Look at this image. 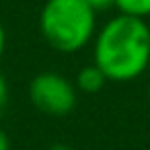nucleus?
Masks as SVG:
<instances>
[{
	"instance_id": "f03ea898",
	"label": "nucleus",
	"mask_w": 150,
	"mask_h": 150,
	"mask_svg": "<svg viewBox=\"0 0 150 150\" xmlns=\"http://www.w3.org/2000/svg\"><path fill=\"white\" fill-rule=\"evenodd\" d=\"M43 41L60 54H76L97 35V11L84 0H45L39 13Z\"/></svg>"
},
{
	"instance_id": "1a4fd4ad",
	"label": "nucleus",
	"mask_w": 150,
	"mask_h": 150,
	"mask_svg": "<svg viewBox=\"0 0 150 150\" xmlns=\"http://www.w3.org/2000/svg\"><path fill=\"white\" fill-rule=\"evenodd\" d=\"M0 150H11V138L4 129H0Z\"/></svg>"
},
{
	"instance_id": "20e7f679",
	"label": "nucleus",
	"mask_w": 150,
	"mask_h": 150,
	"mask_svg": "<svg viewBox=\"0 0 150 150\" xmlns=\"http://www.w3.org/2000/svg\"><path fill=\"white\" fill-rule=\"evenodd\" d=\"M107 82V76L103 74V70H99L97 64H86L78 70L76 78H74V86L78 88V93L84 95H95L99 93Z\"/></svg>"
},
{
	"instance_id": "9b49d317",
	"label": "nucleus",
	"mask_w": 150,
	"mask_h": 150,
	"mask_svg": "<svg viewBox=\"0 0 150 150\" xmlns=\"http://www.w3.org/2000/svg\"><path fill=\"white\" fill-rule=\"evenodd\" d=\"M148 103H150V84H148Z\"/></svg>"
},
{
	"instance_id": "f257e3e1",
	"label": "nucleus",
	"mask_w": 150,
	"mask_h": 150,
	"mask_svg": "<svg viewBox=\"0 0 150 150\" xmlns=\"http://www.w3.org/2000/svg\"><path fill=\"white\" fill-rule=\"evenodd\" d=\"M93 64L111 82L140 78L150 66V27L144 19L117 15L93 39Z\"/></svg>"
},
{
	"instance_id": "423d86ee",
	"label": "nucleus",
	"mask_w": 150,
	"mask_h": 150,
	"mask_svg": "<svg viewBox=\"0 0 150 150\" xmlns=\"http://www.w3.org/2000/svg\"><path fill=\"white\" fill-rule=\"evenodd\" d=\"M84 2H86L88 6H93L97 13H103V11H109V8H113L115 0H84Z\"/></svg>"
},
{
	"instance_id": "9d476101",
	"label": "nucleus",
	"mask_w": 150,
	"mask_h": 150,
	"mask_svg": "<svg viewBox=\"0 0 150 150\" xmlns=\"http://www.w3.org/2000/svg\"><path fill=\"white\" fill-rule=\"evenodd\" d=\"M47 150H72L70 146H66V144H52Z\"/></svg>"
},
{
	"instance_id": "39448f33",
	"label": "nucleus",
	"mask_w": 150,
	"mask_h": 150,
	"mask_svg": "<svg viewBox=\"0 0 150 150\" xmlns=\"http://www.w3.org/2000/svg\"><path fill=\"white\" fill-rule=\"evenodd\" d=\"M119 15L136 17V19H148L150 17V0H115L113 4Z\"/></svg>"
},
{
	"instance_id": "7ed1b4c3",
	"label": "nucleus",
	"mask_w": 150,
	"mask_h": 150,
	"mask_svg": "<svg viewBox=\"0 0 150 150\" xmlns=\"http://www.w3.org/2000/svg\"><path fill=\"white\" fill-rule=\"evenodd\" d=\"M27 93L33 107L52 117H64L72 113L78 103V88L74 86V82L54 70L35 74L29 82Z\"/></svg>"
},
{
	"instance_id": "0eeeda50",
	"label": "nucleus",
	"mask_w": 150,
	"mask_h": 150,
	"mask_svg": "<svg viewBox=\"0 0 150 150\" xmlns=\"http://www.w3.org/2000/svg\"><path fill=\"white\" fill-rule=\"evenodd\" d=\"M6 103H8V82H6V78L2 74H0V113L4 111Z\"/></svg>"
},
{
	"instance_id": "6e6552de",
	"label": "nucleus",
	"mask_w": 150,
	"mask_h": 150,
	"mask_svg": "<svg viewBox=\"0 0 150 150\" xmlns=\"http://www.w3.org/2000/svg\"><path fill=\"white\" fill-rule=\"evenodd\" d=\"M4 47H6V31H4V25L0 21V60L4 56Z\"/></svg>"
}]
</instances>
